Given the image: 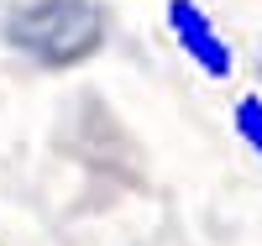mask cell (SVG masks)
Here are the masks:
<instances>
[{
  "mask_svg": "<svg viewBox=\"0 0 262 246\" xmlns=\"http://www.w3.org/2000/svg\"><path fill=\"white\" fill-rule=\"evenodd\" d=\"M163 11H168V32H173V42H179V53H184L205 79H231V74H236L231 42L221 37V27L210 21V11L200 6V0H168Z\"/></svg>",
  "mask_w": 262,
  "mask_h": 246,
  "instance_id": "cell-1",
  "label": "cell"
},
{
  "mask_svg": "<svg viewBox=\"0 0 262 246\" xmlns=\"http://www.w3.org/2000/svg\"><path fill=\"white\" fill-rule=\"evenodd\" d=\"M231 126H236V137L247 142V152L262 163V95H242L231 105Z\"/></svg>",
  "mask_w": 262,
  "mask_h": 246,
  "instance_id": "cell-2",
  "label": "cell"
},
{
  "mask_svg": "<svg viewBox=\"0 0 262 246\" xmlns=\"http://www.w3.org/2000/svg\"><path fill=\"white\" fill-rule=\"evenodd\" d=\"M257 79H262V53H257Z\"/></svg>",
  "mask_w": 262,
  "mask_h": 246,
  "instance_id": "cell-3",
  "label": "cell"
}]
</instances>
